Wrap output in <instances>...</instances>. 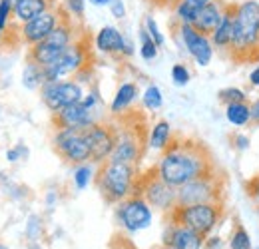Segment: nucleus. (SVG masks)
<instances>
[{
  "instance_id": "obj_7",
  "label": "nucleus",
  "mask_w": 259,
  "mask_h": 249,
  "mask_svg": "<svg viewBox=\"0 0 259 249\" xmlns=\"http://www.w3.org/2000/svg\"><path fill=\"white\" fill-rule=\"evenodd\" d=\"M92 60V52L88 46V38L80 36L76 42H72L64 50V54L46 66V80L48 82H58V80H66V78H78L82 72H86V68L90 66Z\"/></svg>"
},
{
  "instance_id": "obj_25",
  "label": "nucleus",
  "mask_w": 259,
  "mask_h": 249,
  "mask_svg": "<svg viewBox=\"0 0 259 249\" xmlns=\"http://www.w3.org/2000/svg\"><path fill=\"white\" fill-rule=\"evenodd\" d=\"M142 104H144V108H146V110H150V112L160 110V108L163 106L162 90H160L158 86L150 84V86L144 90V94H142Z\"/></svg>"
},
{
  "instance_id": "obj_6",
  "label": "nucleus",
  "mask_w": 259,
  "mask_h": 249,
  "mask_svg": "<svg viewBox=\"0 0 259 249\" xmlns=\"http://www.w3.org/2000/svg\"><path fill=\"white\" fill-rule=\"evenodd\" d=\"M102 100L98 90L84 94V98L72 106H66L60 112L52 114V126L54 130L62 128H88L92 124L102 122Z\"/></svg>"
},
{
  "instance_id": "obj_23",
  "label": "nucleus",
  "mask_w": 259,
  "mask_h": 249,
  "mask_svg": "<svg viewBox=\"0 0 259 249\" xmlns=\"http://www.w3.org/2000/svg\"><path fill=\"white\" fill-rule=\"evenodd\" d=\"M226 118L227 122L235 128L251 124V104L247 102H233L226 106Z\"/></svg>"
},
{
  "instance_id": "obj_49",
  "label": "nucleus",
  "mask_w": 259,
  "mask_h": 249,
  "mask_svg": "<svg viewBox=\"0 0 259 249\" xmlns=\"http://www.w3.org/2000/svg\"><path fill=\"white\" fill-rule=\"evenodd\" d=\"M10 2H12V4H16V2H20V0H10Z\"/></svg>"
},
{
  "instance_id": "obj_35",
  "label": "nucleus",
  "mask_w": 259,
  "mask_h": 249,
  "mask_svg": "<svg viewBox=\"0 0 259 249\" xmlns=\"http://www.w3.org/2000/svg\"><path fill=\"white\" fill-rule=\"evenodd\" d=\"M110 249H138L134 245V241L124 233H114L112 241H110Z\"/></svg>"
},
{
  "instance_id": "obj_9",
  "label": "nucleus",
  "mask_w": 259,
  "mask_h": 249,
  "mask_svg": "<svg viewBox=\"0 0 259 249\" xmlns=\"http://www.w3.org/2000/svg\"><path fill=\"white\" fill-rule=\"evenodd\" d=\"M52 148L56 156L68 163H86L90 161V146L86 140V128H62L56 130L52 138Z\"/></svg>"
},
{
  "instance_id": "obj_44",
  "label": "nucleus",
  "mask_w": 259,
  "mask_h": 249,
  "mask_svg": "<svg viewBox=\"0 0 259 249\" xmlns=\"http://www.w3.org/2000/svg\"><path fill=\"white\" fill-rule=\"evenodd\" d=\"M28 249H42V247L38 245V241H30V243H28Z\"/></svg>"
},
{
  "instance_id": "obj_18",
  "label": "nucleus",
  "mask_w": 259,
  "mask_h": 249,
  "mask_svg": "<svg viewBox=\"0 0 259 249\" xmlns=\"http://www.w3.org/2000/svg\"><path fill=\"white\" fill-rule=\"evenodd\" d=\"M235 10H237V4L227 2L226 8H224V16H222L218 28L211 32V36H209L211 42H213V48L229 52V48L233 44V36H235Z\"/></svg>"
},
{
  "instance_id": "obj_17",
  "label": "nucleus",
  "mask_w": 259,
  "mask_h": 249,
  "mask_svg": "<svg viewBox=\"0 0 259 249\" xmlns=\"http://www.w3.org/2000/svg\"><path fill=\"white\" fill-rule=\"evenodd\" d=\"M226 0H211L203 6H199V10L195 12L192 26L201 34L211 36V32L218 28L222 16H224V8H226Z\"/></svg>"
},
{
  "instance_id": "obj_39",
  "label": "nucleus",
  "mask_w": 259,
  "mask_h": 249,
  "mask_svg": "<svg viewBox=\"0 0 259 249\" xmlns=\"http://www.w3.org/2000/svg\"><path fill=\"white\" fill-rule=\"evenodd\" d=\"M247 195L255 201V205H257V210H259V176L253 178V180L247 184Z\"/></svg>"
},
{
  "instance_id": "obj_5",
  "label": "nucleus",
  "mask_w": 259,
  "mask_h": 249,
  "mask_svg": "<svg viewBox=\"0 0 259 249\" xmlns=\"http://www.w3.org/2000/svg\"><path fill=\"white\" fill-rule=\"evenodd\" d=\"M226 216L224 203H194V205H176L171 212H167V221L186 225L207 237L215 225Z\"/></svg>"
},
{
  "instance_id": "obj_13",
  "label": "nucleus",
  "mask_w": 259,
  "mask_h": 249,
  "mask_svg": "<svg viewBox=\"0 0 259 249\" xmlns=\"http://www.w3.org/2000/svg\"><path fill=\"white\" fill-rule=\"evenodd\" d=\"M178 34L182 38L184 48L188 50V54L194 58L197 66L205 68L211 64L215 48H213V42L207 34L197 32L192 24H178Z\"/></svg>"
},
{
  "instance_id": "obj_24",
  "label": "nucleus",
  "mask_w": 259,
  "mask_h": 249,
  "mask_svg": "<svg viewBox=\"0 0 259 249\" xmlns=\"http://www.w3.org/2000/svg\"><path fill=\"white\" fill-rule=\"evenodd\" d=\"M171 8H174V18L178 24H192L195 12L199 10V6L194 0H178Z\"/></svg>"
},
{
  "instance_id": "obj_47",
  "label": "nucleus",
  "mask_w": 259,
  "mask_h": 249,
  "mask_svg": "<svg viewBox=\"0 0 259 249\" xmlns=\"http://www.w3.org/2000/svg\"><path fill=\"white\" fill-rule=\"evenodd\" d=\"M0 249H8V247H6V245H4V243H0Z\"/></svg>"
},
{
  "instance_id": "obj_4",
  "label": "nucleus",
  "mask_w": 259,
  "mask_h": 249,
  "mask_svg": "<svg viewBox=\"0 0 259 249\" xmlns=\"http://www.w3.org/2000/svg\"><path fill=\"white\" fill-rule=\"evenodd\" d=\"M227 180L226 174L218 170L195 178L192 182L178 187V203L176 205H194V203H224L226 199Z\"/></svg>"
},
{
  "instance_id": "obj_41",
  "label": "nucleus",
  "mask_w": 259,
  "mask_h": 249,
  "mask_svg": "<svg viewBox=\"0 0 259 249\" xmlns=\"http://www.w3.org/2000/svg\"><path fill=\"white\" fill-rule=\"evenodd\" d=\"M249 84L253 88H259V64L251 70V74H249Z\"/></svg>"
},
{
  "instance_id": "obj_2",
  "label": "nucleus",
  "mask_w": 259,
  "mask_h": 249,
  "mask_svg": "<svg viewBox=\"0 0 259 249\" xmlns=\"http://www.w3.org/2000/svg\"><path fill=\"white\" fill-rule=\"evenodd\" d=\"M233 62L245 64L259 60V2L243 0L235 10V36L229 48Z\"/></svg>"
},
{
  "instance_id": "obj_19",
  "label": "nucleus",
  "mask_w": 259,
  "mask_h": 249,
  "mask_svg": "<svg viewBox=\"0 0 259 249\" xmlns=\"http://www.w3.org/2000/svg\"><path fill=\"white\" fill-rule=\"evenodd\" d=\"M54 6H58L56 0H20V2L14 4L12 20L18 22V24H24V22L36 18L38 14L54 8Z\"/></svg>"
},
{
  "instance_id": "obj_27",
  "label": "nucleus",
  "mask_w": 259,
  "mask_h": 249,
  "mask_svg": "<svg viewBox=\"0 0 259 249\" xmlns=\"http://www.w3.org/2000/svg\"><path fill=\"white\" fill-rule=\"evenodd\" d=\"M229 247L231 249H251V239L249 233L245 231V227L241 223H235L231 229V237H229Z\"/></svg>"
},
{
  "instance_id": "obj_8",
  "label": "nucleus",
  "mask_w": 259,
  "mask_h": 249,
  "mask_svg": "<svg viewBox=\"0 0 259 249\" xmlns=\"http://www.w3.org/2000/svg\"><path fill=\"white\" fill-rule=\"evenodd\" d=\"M134 193H140L152 208L160 212H171L178 203V189L165 184L162 178L158 176L156 165L150 168L146 174L138 176V182L134 187Z\"/></svg>"
},
{
  "instance_id": "obj_37",
  "label": "nucleus",
  "mask_w": 259,
  "mask_h": 249,
  "mask_svg": "<svg viewBox=\"0 0 259 249\" xmlns=\"http://www.w3.org/2000/svg\"><path fill=\"white\" fill-rule=\"evenodd\" d=\"M231 146L235 150H239V152H245L249 148V138L245 134H233L231 136Z\"/></svg>"
},
{
  "instance_id": "obj_33",
  "label": "nucleus",
  "mask_w": 259,
  "mask_h": 249,
  "mask_svg": "<svg viewBox=\"0 0 259 249\" xmlns=\"http://www.w3.org/2000/svg\"><path fill=\"white\" fill-rule=\"evenodd\" d=\"M12 12H14V4L10 0H0V30L4 32V34L10 28Z\"/></svg>"
},
{
  "instance_id": "obj_43",
  "label": "nucleus",
  "mask_w": 259,
  "mask_h": 249,
  "mask_svg": "<svg viewBox=\"0 0 259 249\" xmlns=\"http://www.w3.org/2000/svg\"><path fill=\"white\" fill-rule=\"evenodd\" d=\"M92 4H96V6H110V2L112 0H90Z\"/></svg>"
},
{
  "instance_id": "obj_3",
  "label": "nucleus",
  "mask_w": 259,
  "mask_h": 249,
  "mask_svg": "<svg viewBox=\"0 0 259 249\" xmlns=\"http://www.w3.org/2000/svg\"><path fill=\"white\" fill-rule=\"evenodd\" d=\"M138 176H140L138 165L106 159L104 163H100V170L96 174V186L100 189V195L104 197L106 203L124 201L134 193Z\"/></svg>"
},
{
  "instance_id": "obj_30",
  "label": "nucleus",
  "mask_w": 259,
  "mask_h": 249,
  "mask_svg": "<svg viewBox=\"0 0 259 249\" xmlns=\"http://www.w3.org/2000/svg\"><path fill=\"white\" fill-rule=\"evenodd\" d=\"M44 233V223H42V218L40 216H30L28 221H26V237L28 241H38Z\"/></svg>"
},
{
  "instance_id": "obj_26",
  "label": "nucleus",
  "mask_w": 259,
  "mask_h": 249,
  "mask_svg": "<svg viewBox=\"0 0 259 249\" xmlns=\"http://www.w3.org/2000/svg\"><path fill=\"white\" fill-rule=\"evenodd\" d=\"M140 54L146 62H152L158 56V44L152 40V36L146 32V28H140Z\"/></svg>"
},
{
  "instance_id": "obj_48",
  "label": "nucleus",
  "mask_w": 259,
  "mask_h": 249,
  "mask_svg": "<svg viewBox=\"0 0 259 249\" xmlns=\"http://www.w3.org/2000/svg\"><path fill=\"white\" fill-rule=\"evenodd\" d=\"M2 38H4V32L0 30V40H2Z\"/></svg>"
},
{
  "instance_id": "obj_38",
  "label": "nucleus",
  "mask_w": 259,
  "mask_h": 249,
  "mask_svg": "<svg viewBox=\"0 0 259 249\" xmlns=\"http://www.w3.org/2000/svg\"><path fill=\"white\" fill-rule=\"evenodd\" d=\"M110 12H112V16L118 18V20L126 18V4H124V0H112V2H110Z\"/></svg>"
},
{
  "instance_id": "obj_46",
  "label": "nucleus",
  "mask_w": 259,
  "mask_h": 249,
  "mask_svg": "<svg viewBox=\"0 0 259 249\" xmlns=\"http://www.w3.org/2000/svg\"><path fill=\"white\" fill-rule=\"evenodd\" d=\"M165 2H167V4H169V6H174V4H176V2H178V0H165Z\"/></svg>"
},
{
  "instance_id": "obj_28",
  "label": "nucleus",
  "mask_w": 259,
  "mask_h": 249,
  "mask_svg": "<svg viewBox=\"0 0 259 249\" xmlns=\"http://www.w3.org/2000/svg\"><path fill=\"white\" fill-rule=\"evenodd\" d=\"M92 178H94L92 165H90L88 161H86V163H80V165L74 170V186H76V189H86V187L90 186Z\"/></svg>"
},
{
  "instance_id": "obj_40",
  "label": "nucleus",
  "mask_w": 259,
  "mask_h": 249,
  "mask_svg": "<svg viewBox=\"0 0 259 249\" xmlns=\"http://www.w3.org/2000/svg\"><path fill=\"white\" fill-rule=\"evenodd\" d=\"M251 124L259 126V98L251 104Z\"/></svg>"
},
{
  "instance_id": "obj_36",
  "label": "nucleus",
  "mask_w": 259,
  "mask_h": 249,
  "mask_svg": "<svg viewBox=\"0 0 259 249\" xmlns=\"http://www.w3.org/2000/svg\"><path fill=\"white\" fill-rule=\"evenodd\" d=\"M26 157H28V148H26L24 144H18V146H14V148H10V150L6 152V159H8L10 163H16V161L26 159Z\"/></svg>"
},
{
  "instance_id": "obj_50",
  "label": "nucleus",
  "mask_w": 259,
  "mask_h": 249,
  "mask_svg": "<svg viewBox=\"0 0 259 249\" xmlns=\"http://www.w3.org/2000/svg\"><path fill=\"white\" fill-rule=\"evenodd\" d=\"M163 249H174V247H167V245H165V247H163Z\"/></svg>"
},
{
  "instance_id": "obj_20",
  "label": "nucleus",
  "mask_w": 259,
  "mask_h": 249,
  "mask_svg": "<svg viewBox=\"0 0 259 249\" xmlns=\"http://www.w3.org/2000/svg\"><path fill=\"white\" fill-rule=\"evenodd\" d=\"M138 96H140V90H138V84L136 82H124V84H120V88L116 90V96H114V100L110 104V114L112 116H120V114L128 112Z\"/></svg>"
},
{
  "instance_id": "obj_21",
  "label": "nucleus",
  "mask_w": 259,
  "mask_h": 249,
  "mask_svg": "<svg viewBox=\"0 0 259 249\" xmlns=\"http://www.w3.org/2000/svg\"><path fill=\"white\" fill-rule=\"evenodd\" d=\"M46 82H48L46 80V68L26 56V64H24V70H22V86L26 90L34 92V90H40Z\"/></svg>"
},
{
  "instance_id": "obj_16",
  "label": "nucleus",
  "mask_w": 259,
  "mask_h": 249,
  "mask_svg": "<svg viewBox=\"0 0 259 249\" xmlns=\"http://www.w3.org/2000/svg\"><path fill=\"white\" fill-rule=\"evenodd\" d=\"M207 237L197 233L194 229L167 221V229L163 233V243L174 249H201Z\"/></svg>"
},
{
  "instance_id": "obj_1",
  "label": "nucleus",
  "mask_w": 259,
  "mask_h": 249,
  "mask_svg": "<svg viewBox=\"0 0 259 249\" xmlns=\"http://www.w3.org/2000/svg\"><path fill=\"white\" fill-rule=\"evenodd\" d=\"M156 170L165 184L178 189L195 178L218 170V163L203 142L194 138H174L162 152Z\"/></svg>"
},
{
  "instance_id": "obj_31",
  "label": "nucleus",
  "mask_w": 259,
  "mask_h": 249,
  "mask_svg": "<svg viewBox=\"0 0 259 249\" xmlns=\"http://www.w3.org/2000/svg\"><path fill=\"white\" fill-rule=\"evenodd\" d=\"M144 28L152 36V40L158 44V48H162L163 44H165V36L162 34V30H160V26H158V22H156L154 16H146L144 18Z\"/></svg>"
},
{
  "instance_id": "obj_42",
  "label": "nucleus",
  "mask_w": 259,
  "mask_h": 249,
  "mask_svg": "<svg viewBox=\"0 0 259 249\" xmlns=\"http://www.w3.org/2000/svg\"><path fill=\"white\" fill-rule=\"evenodd\" d=\"M46 203H48V208H52V203H56V195H54L52 191H48V195H46Z\"/></svg>"
},
{
  "instance_id": "obj_11",
  "label": "nucleus",
  "mask_w": 259,
  "mask_h": 249,
  "mask_svg": "<svg viewBox=\"0 0 259 249\" xmlns=\"http://www.w3.org/2000/svg\"><path fill=\"white\" fill-rule=\"evenodd\" d=\"M116 216L120 225L128 233H138L152 225V205L140 193H132L130 197L118 203Z\"/></svg>"
},
{
  "instance_id": "obj_29",
  "label": "nucleus",
  "mask_w": 259,
  "mask_h": 249,
  "mask_svg": "<svg viewBox=\"0 0 259 249\" xmlns=\"http://www.w3.org/2000/svg\"><path fill=\"white\" fill-rule=\"evenodd\" d=\"M171 80H174V84H176L178 88L188 86L190 80H192L190 68H188L186 64H174V66H171Z\"/></svg>"
},
{
  "instance_id": "obj_22",
  "label": "nucleus",
  "mask_w": 259,
  "mask_h": 249,
  "mask_svg": "<svg viewBox=\"0 0 259 249\" xmlns=\"http://www.w3.org/2000/svg\"><path fill=\"white\" fill-rule=\"evenodd\" d=\"M174 140V134H171V126L167 120H160L152 126L150 134H148V146L152 150H158V152H163L169 142Z\"/></svg>"
},
{
  "instance_id": "obj_14",
  "label": "nucleus",
  "mask_w": 259,
  "mask_h": 249,
  "mask_svg": "<svg viewBox=\"0 0 259 249\" xmlns=\"http://www.w3.org/2000/svg\"><path fill=\"white\" fill-rule=\"evenodd\" d=\"M64 12H66L64 8L54 6V8H50V10L42 12V14H38L32 20L20 24V38H22V42L28 44V46H34V44L42 42L50 32L60 24Z\"/></svg>"
},
{
  "instance_id": "obj_34",
  "label": "nucleus",
  "mask_w": 259,
  "mask_h": 249,
  "mask_svg": "<svg viewBox=\"0 0 259 249\" xmlns=\"http://www.w3.org/2000/svg\"><path fill=\"white\" fill-rule=\"evenodd\" d=\"M64 10L72 18L82 20L84 18V12H86V0H66Z\"/></svg>"
},
{
  "instance_id": "obj_45",
  "label": "nucleus",
  "mask_w": 259,
  "mask_h": 249,
  "mask_svg": "<svg viewBox=\"0 0 259 249\" xmlns=\"http://www.w3.org/2000/svg\"><path fill=\"white\" fill-rule=\"evenodd\" d=\"M197 6H203V4H207V2H211V0H194Z\"/></svg>"
},
{
  "instance_id": "obj_12",
  "label": "nucleus",
  "mask_w": 259,
  "mask_h": 249,
  "mask_svg": "<svg viewBox=\"0 0 259 249\" xmlns=\"http://www.w3.org/2000/svg\"><path fill=\"white\" fill-rule=\"evenodd\" d=\"M40 98L44 106L54 114L60 112L66 106H72L84 98L82 84L76 80H58V82H46L40 88Z\"/></svg>"
},
{
  "instance_id": "obj_15",
  "label": "nucleus",
  "mask_w": 259,
  "mask_h": 249,
  "mask_svg": "<svg viewBox=\"0 0 259 249\" xmlns=\"http://www.w3.org/2000/svg\"><path fill=\"white\" fill-rule=\"evenodd\" d=\"M94 48L102 54H114V56H132L134 54V44L116 26H102L96 32Z\"/></svg>"
},
{
  "instance_id": "obj_32",
  "label": "nucleus",
  "mask_w": 259,
  "mask_h": 249,
  "mask_svg": "<svg viewBox=\"0 0 259 249\" xmlns=\"http://www.w3.org/2000/svg\"><path fill=\"white\" fill-rule=\"evenodd\" d=\"M218 100L227 106V104H233V102H247V96L239 88H224L218 94Z\"/></svg>"
},
{
  "instance_id": "obj_10",
  "label": "nucleus",
  "mask_w": 259,
  "mask_h": 249,
  "mask_svg": "<svg viewBox=\"0 0 259 249\" xmlns=\"http://www.w3.org/2000/svg\"><path fill=\"white\" fill-rule=\"evenodd\" d=\"M86 140L90 146V163H104L110 159L118 144V126L114 122H98L86 128Z\"/></svg>"
}]
</instances>
